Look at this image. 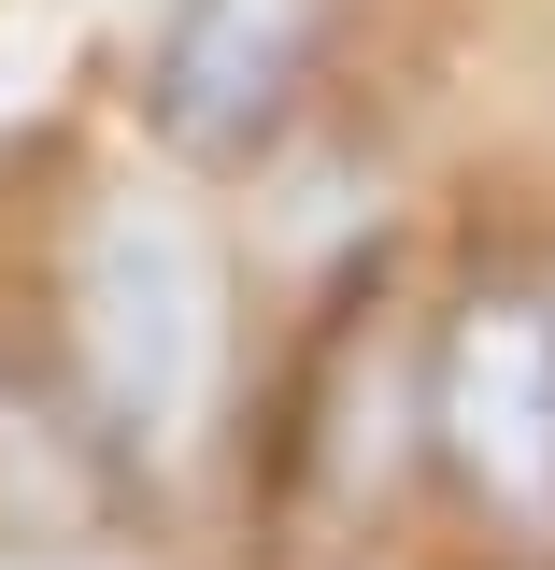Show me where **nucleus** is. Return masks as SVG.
Returning a JSON list of instances; mask_svg holds the SVG:
<instances>
[{
    "instance_id": "obj_1",
    "label": "nucleus",
    "mask_w": 555,
    "mask_h": 570,
    "mask_svg": "<svg viewBox=\"0 0 555 570\" xmlns=\"http://www.w3.org/2000/svg\"><path fill=\"white\" fill-rule=\"evenodd\" d=\"M86 371L129 414V442H171L214 385V257L186 214L115 200L86 228Z\"/></svg>"
},
{
    "instance_id": "obj_2",
    "label": "nucleus",
    "mask_w": 555,
    "mask_h": 570,
    "mask_svg": "<svg viewBox=\"0 0 555 570\" xmlns=\"http://www.w3.org/2000/svg\"><path fill=\"white\" fill-rule=\"evenodd\" d=\"M442 428H456V456H470L485 499L555 513V314L485 299L456 328V371H442Z\"/></svg>"
},
{
    "instance_id": "obj_3",
    "label": "nucleus",
    "mask_w": 555,
    "mask_h": 570,
    "mask_svg": "<svg viewBox=\"0 0 555 570\" xmlns=\"http://www.w3.org/2000/svg\"><path fill=\"white\" fill-rule=\"evenodd\" d=\"M299 58H314V0H186V29L157 58V129L186 157H242L285 115Z\"/></svg>"
}]
</instances>
